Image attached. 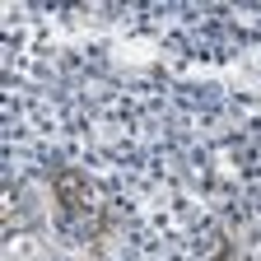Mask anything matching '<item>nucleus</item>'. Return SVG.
I'll use <instances>...</instances> for the list:
<instances>
[{
    "label": "nucleus",
    "mask_w": 261,
    "mask_h": 261,
    "mask_svg": "<svg viewBox=\"0 0 261 261\" xmlns=\"http://www.w3.org/2000/svg\"><path fill=\"white\" fill-rule=\"evenodd\" d=\"M56 196H65L75 215H84V210H89V201H84V187H80V177H75V173H61V177H56Z\"/></svg>",
    "instance_id": "obj_1"
}]
</instances>
